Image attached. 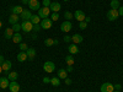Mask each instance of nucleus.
<instances>
[{
    "label": "nucleus",
    "mask_w": 123,
    "mask_h": 92,
    "mask_svg": "<svg viewBox=\"0 0 123 92\" xmlns=\"http://www.w3.org/2000/svg\"><path fill=\"white\" fill-rule=\"evenodd\" d=\"M118 17H119L118 10H115V9L108 10V12H107V20L108 21H116Z\"/></svg>",
    "instance_id": "f257e3e1"
},
{
    "label": "nucleus",
    "mask_w": 123,
    "mask_h": 92,
    "mask_svg": "<svg viewBox=\"0 0 123 92\" xmlns=\"http://www.w3.org/2000/svg\"><path fill=\"white\" fill-rule=\"evenodd\" d=\"M21 29L24 31V32L28 33V32H31V31H33V23L31 22V21H22Z\"/></svg>",
    "instance_id": "f03ea898"
},
{
    "label": "nucleus",
    "mask_w": 123,
    "mask_h": 92,
    "mask_svg": "<svg viewBox=\"0 0 123 92\" xmlns=\"http://www.w3.org/2000/svg\"><path fill=\"white\" fill-rule=\"evenodd\" d=\"M43 70L46 71V73L50 74V73H53V71L55 70V65L53 61H46V63L43 64Z\"/></svg>",
    "instance_id": "7ed1b4c3"
},
{
    "label": "nucleus",
    "mask_w": 123,
    "mask_h": 92,
    "mask_svg": "<svg viewBox=\"0 0 123 92\" xmlns=\"http://www.w3.org/2000/svg\"><path fill=\"white\" fill-rule=\"evenodd\" d=\"M52 20H50L49 17H46V18H42V22H41V27H42L43 29H49L50 27H52Z\"/></svg>",
    "instance_id": "20e7f679"
},
{
    "label": "nucleus",
    "mask_w": 123,
    "mask_h": 92,
    "mask_svg": "<svg viewBox=\"0 0 123 92\" xmlns=\"http://www.w3.org/2000/svg\"><path fill=\"white\" fill-rule=\"evenodd\" d=\"M113 91H115V86L110 82H105L101 85V92H113Z\"/></svg>",
    "instance_id": "39448f33"
},
{
    "label": "nucleus",
    "mask_w": 123,
    "mask_h": 92,
    "mask_svg": "<svg viewBox=\"0 0 123 92\" xmlns=\"http://www.w3.org/2000/svg\"><path fill=\"white\" fill-rule=\"evenodd\" d=\"M49 14H50V9L49 7H41L39 10H38V16L39 17H43V18H46V17H48L49 16Z\"/></svg>",
    "instance_id": "423d86ee"
},
{
    "label": "nucleus",
    "mask_w": 123,
    "mask_h": 92,
    "mask_svg": "<svg viewBox=\"0 0 123 92\" xmlns=\"http://www.w3.org/2000/svg\"><path fill=\"white\" fill-rule=\"evenodd\" d=\"M71 27H73L71 22H70V21H65V22L62 23V26H60V31H62V32H64V33H68L69 31L71 29Z\"/></svg>",
    "instance_id": "0eeeda50"
},
{
    "label": "nucleus",
    "mask_w": 123,
    "mask_h": 92,
    "mask_svg": "<svg viewBox=\"0 0 123 92\" xmlns=\"http://www.w3.org/2000/svg\"><path fill=\"white\" fill-rule=\"evenodd\" d=\"M31 17H32V14H31L30 10H24V11L20 14V18H21L22 21H30Z\"/></svg>",
    "instance_id": "6e6552de"
},
{
    "label": "nucleus",
    "mask_w": 123,
    "mask_h": 92,
    "mask_svg": "<svg viewBox=\"0 0 123 92\" xmlns=\"http://www.w3.org/2000/svg\"><path fill=\"white\" fill-rule=\"evenodd\" d=\"M85 14H84V11H81V10H76L75 11V14H74V18L75 20H78L79 22H81V21H85Z\"/></svg>",
    "instance_id": "1a4fd4ad"
},
{
    "label": "nucleus",
    "mask_w": 123,
    "mask_h": 92,
    "mask_svg": "<svg viewBox=\"0 0 123 92\" xmlns=\"http://www.w3.org/2000/svg\"><path fill=\"white\" fill-rule=\"evenodd\" d=\"M28 6L31 10H38L41 9V3L38 1V0H30V3H28Z\"/></svg>",
    "instance_id": "9d476101"
},
{
    "label": "nucleus",
    "mask_w": 123,
    "mask_h": 92,
    "mask_svg": "<svg viewBox=\"0 0 123 92\" xmlns=\"http://www.w3.org/2000/svg\"><path fill=\"white\" fill-rule=\"evenodd\" d=\"M9 90L11 91V92H18L20 91V85L16 82V81H10Z\"/></svg>",
    "instance_id": "9b49d317"
},
{
    "label": "nucleus",
    "mask_w": 123,
    "mask_h": 92,
    "mask_svg": "<svg viewBox=\"0 0 123 92\" xmlns=\"http://www.w3.org/2000/svg\"><path fill=\"white\" fill-rule=\"evenodd\" d=\"M9 85H10V80L7 77H0V87H1L3 90L9 88Z\"/></svg>",
    "instance_id": "f8f14e48"
},
{
    "label": "nucleus",
    "mask_w": 123,
    "mask_h": 92,
    "mask_svg": "<svg viewBox=\"0 0 123 92\" xmlns=\"http://www.w3.org/2000/svg\"><path fill=\"white\" fill-rule=\"evenodd\" d=\"M60 4L59 3H57V1H52L50 3V6H49V9H50V11L52 12H58L59 10H60Z\"/></svg>",
    "instance_id": "ddd939ff"
},
{
    "label": "nucleus",
    "mask_w": 123,
    "mask_h": 92,
    "mask_svg": "<svg viewBox=\"0 0 123 92\" xmlns=\"http://www.w3.org/2000/svg\"><path fill=\"white\" fill-rule=\"evenodd\" d=\"M84 40V38L81 37L80 34H78V33H75L74 36H71V42H73L74 44H79V43H81Z\"/></svg>",
    "instance_id": "4468645a"
},
{
    "label": "nucleus",
    "mask_w": 123,
    "mask_h": 92,
    "mask_svg": "<svg viewBox=\"0 0 123 92\" xmlns=\"http://www.w3.org/2000/svg\"><path fill=\"white\" fill-rule=\"evenodd\" d=\"M20 20V15H16V14H11L9 17V23L10 25H15L17 23V21Z\"/></svg>",
    "instance_id": "2eb2a0df"
},
{
    "label": "nucleus",
    "mask_w": 123,
    "mask_h": 92,
    "mask_svg": "<svg viewBox=\"0 0 123 92\" xmlns=\"http://www.w3.org/2000/svg\"><path fill=\"white\" fill-rule=\"evenodd\" d=\"M11 39H12V42H14V43H16V44H20V43L22 42V36L18 32H15Z\"/></svg>",
    "instance_id": "dca6fc26"
},
{
    "label": "nucleus",
    "mask_w": 123,
    "mask_h": 92,
    "mask_svg": "<svg viewBox=\"0 0 123 92\" xmlns=\"http://www.w3.org/2000/svg\"><path fill=\"white\" fill-rule=\"evenodd\" d=\"M26 53H27L28 60H33V59H35V57H36V50H35L33 48H28V49L26 50Z\"/></svg>",
    "instance_id": "f3484780"
},
{
    "label": "nucleus",
    "mask_w": 123,
    "mask_h": 92,
    "mask_svg": "<svg viewBox=\"0 0 123 92\" xmlns=\"http://www.w3.org/2000/svg\"><path fill=\"white\" fill-rule=\"evenodd\" d=\"M14 29H12V27H9V28H6L5 29V34H4V37L6 38V39H11L12 38V36H14Z\"/></svg>",
    "instance_id": "a211bd4d"
},
{
    "label": "nucleus",
    "mask_w": 123,
    "mask_h": 92,
    "mask_svg": "<svg viewBox=\"0 0 123 92\" xmlns=\"http://www.w3.org/2000/svg\"><path fill=\"white\" fill-rule=\"evenodd\" d=\"M68 50H69V53L73 55V54H78L79 53V48H78V46L76 44H70L69 47H68Z\"/></svg>",
    "instance_id": "6ab92c4d"
},
{
    "label": "nucleus",
    "mask_w": 123,
    "mask_h": 92,
    "mask_svg": "<svg viewBox=\"0 0 123 92\" xmlns=\"http://www.w3.org/2000/svg\"><path fill=\"white\" fill-rule=\"evenodd\" d=\"M11 14H16V15H20L22 11H24V9H22V6H20V5H16V6H12L11 9Z\"/></svg>",
    "instance_id": "aec40b11"
},
{
    "label": "nucleus",
    "mask_w": 123,
    "mask_h": 92,
    "mask_svg": "<svg viewBox=\"0 0 123 92\" xmlns=\"http://www.w3.org/2000/svg\"><path fill=\"white\" fill-rule=\"evenodd\" d=\"M58 77L62 79V80H65V79L68 77L67 70H65V69H59V70H58Z\"/></svg>",
    "instance_id": "412c9836"
},
{
    "label": "nucleus",
    "mask_w": 123,
    "mask_h": 92,
    "mask_svg": "<svg viewBox=\"0 0 123 92\" xmlns=\"http://www.w3.org/2000/svg\"><path fill=\"white\" fill-rule=\"evenodd\" d=\"M28 58H27V53L26 52H20L18 54H17V60L20 61V63H22V61H25V60H27Z\"/></svg>",
    "instance_id": "4be33fe9"
},
{
    "label": "nucleus",
    "mask_w": 123,
    "mask_h": 92,
    "mask_svg": "<svg viewBox=\"0 0 123 92\" xmlns=\"http://www.w3.org/2000/svg\"><path fill=\"white\" fill-rule=\"evenodd\" d=\"M65 63H67L68 65H70V66H73V65H74V63H75V60H74V57L71 55V54L67 55V57H65Z\"/></svg>",
    "instance_id": "5701e85b"
},
{
    "label": "nucleus",
    "mask_w": 123,
    "mask_h": 92,
    "mask_svg": "<svg viewBox=\"0 0 123 92\" xmlns=\"http://www.w3.org/2000/svg\"><path fill=\"white\" fill-rule=\"evenodd\" d=\"M1 66H3V71H9L10 69H11V61H10V60H5L4 63L1 64Z\"/></svg>",
    "instance_id": "b1692460"
},
{
    "label": "nucleus",
    "mask_w": 123,
    "mask_h": 92,
    "mask_svg": "<svg viewBox=\"0 0 123 92\" xmlns=\"http://www.w3.org/2000/svg\"><path fill=\"white\" fill-rule=\"evenodd\" d=\"M17 77H18V74L16 73V71H11V73L7 74V79H9L10 81H16Z\"/></svg>",
    "instance_id": "393cba45"
},
{
    "label": "nucleus",
    "mask_w": 123,
    "mask_h": 92,
    "mask_svg": "<svg viewBox=\"0 0 123 92\" xmlns=\"http://www.w3.org/2000/svg\"><path fill=\"white\" fill-rule=\"evenodd\" d=\"M30 21L33 25H38V23H41V17L38 15H32V17L30 18Z\"/></svg>",
    "instance_id": "a878e982"
},
{
    "label": "nucleus",
    "mask_w": 123,
    "mask_h": 92,
    "mask_svg": "<svg viewBox=\"0 0 123 92\" xmlns=\"http://www.w3.org/2000/svg\"><path fill=\"white\" fill-rule=\"evenodd\" d=\"M110 6H111V9L118 10V9H119V6H121V4H119L118 0H111V4H110Z\"/></svg>",
    "instance_id": "bb28decb"
},
{
    "label": "nucleus",
    "mask_w": 123,
    "mask_h": 92,
    "mask_svg": "<svg viewBox=\"0 0 123 92\" xmlns=\"http://www.w3.org/2000/svg\"><path fill=\"white\" fill-rule=\"evenodd\" d=\"M50 84H52V86H59L60 85V79L58 77V76H55V77H52L50 79Z\"/></svg>",
    "instance_id": "cd10ccee"
},
{
    "label": "nucleus",
    "mask_w": 123,
    "mask_h": 92,
    "mask_svg": "<svg viewBox=\"0 0 123 92\" xmlns=\"http://www.w3.org/2000/svg\"><path fill=\"white\" fill-rule=\"evenodd\" d=\"M73 17H74V15L71 14L70 11H65V12H64V18L67 20V21H70V20L73 18Z\"/></svg>",
    "instance_id": "c85d7f7f"
},
{
    "label": "nucleus",
    "mask_w": 123,
    "mask_h": 92,
    "mask_svg": "<svg viewBox=\"0 0 123 92\" xmlns=\"http://www.w3.org/2000/svg\"><path fill=\"white\" fill-rule=\"evenodd\" d=\"M44 44H46L47 47H52V46H54V39H52V38H47V39L44 40Z\"/></svg>",
    "instance_id": "c756f323"
},
{
    "label": "nucleus",
    "mask_w": 123,
    "mask_h": 92,
    "mask_svg": "<svg viewBox=\"0 0 123 92\" xmlns=\"http://www.w3.org/2000/svg\"><path fill=\"white\" fill-rule=\"evenodd\" d=\"M18 48H20V50H21V52H26V50L28 49L27 44H26V43H24V42H21V43L18 44Z\"/></svg>",
    "instance_id": "7c9ffc66"
},
{
    "label": "nucleus",
    "mask_w": 123,
    "mask_h": 92,
    "mask_svg": "<svg viewBox=\"0 0 123 92\" xmlns=\"http://www.w3.org/2000/svg\"><path fill=\"white\" fill-rule=\"evenodd\" d=\"M12 29H14V32H20L21 31V25H18V23L12 25Z\"/></svg>",
    "instance_id": "2f4dec72"
},
{
    "label": "nucleus",
    "mask_w": 123,
    "mask_h": 92,
    "mask_svg": "<svg viewBox=\"0 0 123 92\" xmlns=\"http://www.w3.org/2000/svg\"><path fill=\"white\" fill-rule=\"evenodd\" d=\"M50 20L54 22V21H58L59 20V15H58V12H52V17H50Z\"/></svg>",
    "instance_id": "473e14b6"
},
{
    "label": "nucleus",
    "mask_w": 123,
    "mask_h": 92,
    "mask_svg": "<svg viewBox=\"0 0 123 92\" xmlns=\"http://www.w3.org/2000/svg\"><path fill=\"white\" fill-rule=\"evenodd\" d=\"M87 27V23L85 22V21H81V22H79V28L80 29H85Z\"/></svg>",
    "instance_id": "72a5a7b5"
},
{
    "label": "nucleus",
    "mask_w": 123,
    "mask_h": 92,
    "mask_svg": "<svg viewBox=\"0 0 123 92\" xmlns=\"http://www.w3.org/2000/svg\"><path fill=\"white\" fill-rule=\"evenodd\" d=\"M50 3H52L50 0H43V3H42V4H43L44 7H49V6H50Z\"/></svg>",
    "instance_id": "f704fd0d"
},
{
    "label": "nucleus",
    "mask_w": 123,
    "mask_h": 92,
    "mask_svg": "<svg viewBox=\"0 0 123 92\" xmlns=\"http://www.w3.org/2000/svg\"><path fill=\"white\" fill-rule=\"evenodd\" d=\"M41 25L38 23V25H33V31H36V32H38V31H41Z\"/></svg>",
    "instance_id": "c9c22d12"
},
{
    "label": "nucleus",
    "mask_w": 123,
    "mask_h": 92,
    "mask_svg": "<svg viewBox=\"0 0 123 92\" xmlns=\"http://www.w3.org/2000/svg\"><path fill=\"white\" fill-rule=\"evenodd\" d=\"M70 40H71V37H70V36H65V37H64V42H67V43H69V42H70Z\"/></svg>",
    "instance_id": "e433bc0d"
},
{
    "label": "nucleus",
    "mask_w": 123,
    "mask_h": 92,
    "mask_svg": "<svg viewBox=\"0 0 123 92\" xmlns=\"http://www.w3.org/2000/svg\"><path fill=\"white\" fill-rule=\"evenodd\" d=\"M115 86V90L116 91H121V88H122V86L119 85V84H117V85H113Z\"/></svg>",
    "instance_id": "4c0bfd02"
},
{
    "label": "nucleus",
    "mask_w": 123,
    "mask_h": 92,
    "mask_svg": "<svg viewBox=\"0 0 123 92\" xmlns=\"http://www.w3.org/2000/svg\"><path fill=\"white\" fill-rule=\"evenodd\" d=\"M118 14H119V16H123V6H119V9H118Z\"/></svg>",
    "instance_id": "58836bf2"
},
{
    "label": "nucleus",
    "mask_w": 123,
    "mask_h": 92,
    "mask_svg": "<svg viewBox=\"0 0 123 92\" xmlns=\"http://www.w3.org/2000/svg\"><path fill=\"white\" fill-rule=\"evenodd\" d=\"M43 82H44V84H50V79H49V77H44V79H43Z\"/></svg>",
    "instance_id": "ea45409f"
},
{
    "label": "nucleus",
    "mask_w": 123,
    "mask_h": 92,
    "mask_svg": "<svg viewBox=\"0 0 123 92\" xmlns=\"http://www.w3.org/2000/svg\"><path fill=\"white\" fill-rule=\"evenodd\" d=\"M65 70H67V73H71V71H73V66H70V65H68V68H67Z\"/></svg>",
    "instance_id": "a19ab883"
},
{
    "label": "nucleus",
    "mask_w": 123,
    "mask_h": 92,
    "mask_svg": "<svg viewBox=\"0 0 123 92\" xmlns=\"http://www.w3.org/2000/svg\"><path fill=\"white\" fill-rule=\"evenodd\" d=\"M64 81H65V84H67V85H71V80H70V79H68V77H67Z\"/></svg>",
    "instance_id": "79ce46f5"
},
{
    "label": "nucleus",
    "mask_w": 123,
    "mask_h": 92,
    "mask_svg": "<svg viewBox=\"0 0 123 92\" xmlns=\"http://www.w3.org/2000/svg\"><path fill=\"white\" fill-rule=\"evenodd\" d=\"M4 61H5V59H4V57H3V55H0V65H1V64L4 63Z\"/></svg>",
    "instance_id": "37998d69"
},
{
    "label": "nucleus",
    "mask_w": 123,
    "mask_h": 92,
    "mask_svg": "<svg viewBox=\"0 0 123 92\" xmlns=\"http://www.w3.org/2000/svg\"><path fill=\"white\" fill-rule=\"evenodd\" d=\"M90 21H91V18H90V17H85V22H86V23H89Z\"/></svg>",
    "instance_id": "c03bdc74"
},
{
    "label": "nucleus",
    "mask_w": 123,
    "mask_h": 92,
    "mask_svg": "<svg viewBox=\"0 0 123 92\" xmlns=\"http://www.w3.org/2000/svg\"><path fill=\"white\" fill-rule=\"evenodd\" d=\"M22 1V4H27L28 5V3H30V0H21Z\"/></svg>",
    "instance_id": "a18cd8bd"
},
{
    "label": "nucleus",
    "mask_w": 123,
    "mask_h": 92,
    "mask_svg": "<svg viewBox=\"0 0 123 92\" xmlns=\"http://www.w3.org/2000/svg\"><path fill=\"white\" fill-rule=\"evenodd\" d=\"M1 73H3V66L0 65V74H1Z\"/></svg>",
    "instance_id": "49530a36"
},
{
    "label": "nucleus",
    "mask_w": 123,
    "mask_h": 92,
    "mask_svg": "<svg viewBox=\"0 0 123 92\" xmlns=\"http://www.w3.org/2000/svg\"><path fill=\"white\" fill-rule=\"evenodd\" d=\"M1 27H3V22H1V21H0V28H1Z\"/></svg>",
    "instance_id": "de8ad7c7"
},
{
    "label": "nucleus",
    "mask_w": 123,
    "mask_h": 92,
    "mask_svg": "<svg viewBox=\"0 0 123 92\" xmlns=\"http://www.w3.org/2000/svg\"><path fill=\"white\" fill-rule=\"evenodd\" d=\"M113 92H121V91H116V90H115V91H113Z\"/></svg>",
    "instance_id": "09e8293b"
},
{
    "label": "nucleus",
    "mask_w": 123,
    "mask_h": 92,
    "mask_svg": "<svg viewBox=\"0 0 123 92\" xmlns=\"http://www.w3.org/2000/svg\"><path fill=\"white\" fill-rule=\"evenodd\" d=\"M63 1H69V0H63Z\"/></svg>",
    "instance_id": "8fccbe9b"
}]
</instances>
